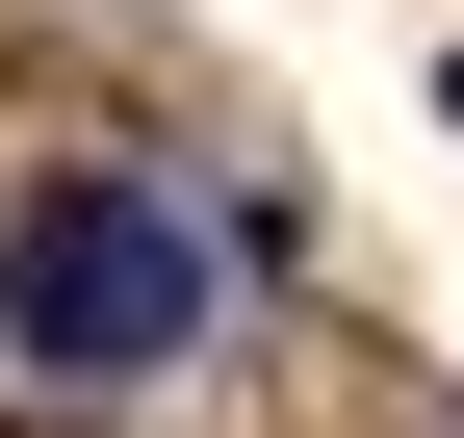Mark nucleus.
<instances>
[{"mask_svg":"<svg viewBox=\"0 0 464 438\" xmlns=\"http://www.w3.org/2000/svg\"><path fill=\"white\" fill-rule=\"evenodd\" d=\"M0 336H26L52 387H155V361L207 336V233L155 181H103V155H52V181L0 206Z\"/></svg>","mask_w":464,"mask_h":438,"instance_id":"f257e3e1","label":"nucleus"},{"mask_svg":"<svg viewBox=\"0 0 464 438\" xmlns=\"http://www.w3.org/2000/svg\"><path fill=\"white\" fill-rule=\"evenodd\" d=\"M439 103H464V78H439Z\"/></svg>","mask_w":464,"mask_h":438,"instance_id":"f03ea898","label":"nucleus"}]
</instances>
